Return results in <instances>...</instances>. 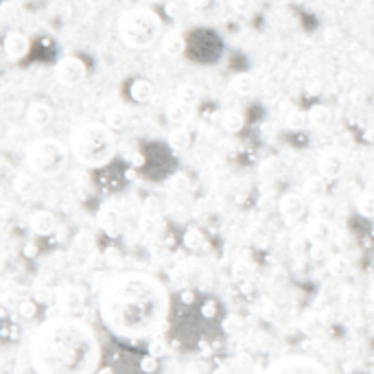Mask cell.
I'll list each match as a JSON object with an SVG mask.
<instances>
[{
    "mask_svg": "<svg viewBox=\"0 0 374 374\" xmlns=\"http://www.w3.org/2000/svg\"><path fill=\"white\" fill-rule=\"evenodd\" d=\"M96 221H99L101 230L110 237H117L121 232V213L117 210V206H112V204L103 206L99 210V215H96Z\"/></svg>",
    "mask_w": 374,
    "mask_h": 374,
    "instance_id": "obj_14",
    "label": "cell"
},
{
    "mask_svg": "<svg viewBox=\"0 0 374 374\" xmlns=\"http://www.w3.org/2000/svg\"><path fill=\"white\" fill-rule=\"evenodd\" d=\"M243 125H246V119H243V114L237 112V110H227L221 114V127L225 129L227 134H239Z\"/></svg>",
    "mask_w": 374,
    "mask_h": 374,
    "instance_id": "obj_19",
    "label": "cell"
},
{
    "mask_svg": "<svg viewBox=\"0 0 374 374\" xmlns=\"http://www.w3.org/2000/svg\"><path fill=\"white\" fill-rule=\"evenodd\" d=\"M165 53L169 55H177V53H184V48H186V40L184 38H175V36H169L165 40Z\"/></svg>",
    "mask_w": 374,
    "mask_h": 374,
    "instance_id": "obj_30",
    "label": "cell"
},
{
    "mask_svg": "<svg viewBox=\"0 0 374 374\" xmlns=\"http://www.w3.org/2000/svg\"><path fill=\"white\" fill-rule=\"evenodd\" d=\"M53 121V107L44 101H33L27 107V123L33 129H44Z\"/></svg>",
    "mask_w": 374,
    "mask_h": 374,
    "instance_id": "obj_13",
    "label": "cell"
},
{
    "mask_svg": "<svg viewBox=\"0 0 374 374\" xmlns=\"http://www.w3.org/2000/svg\"><path fill=\"white\" fill-rule=\"evenodd\" d=\"M188 112H190V107H186V105L180 103V101H173V103L169 105V119L175 121V123H180V121H184V119L188 117Z\"/></svg>",
    "mask_w": 374,
    "mask_h": 374,
    "instance_id": "obj_31",
    "label": "cell"
},
{
    "mask_svg": "<svg viewBox=\"0 0 374 374\" xmlns=\"http://www.w3.org/2000/svg\"><path fill=\"white\" fill-rule=\"evenodd\" d=\"M22 254H24L27 258H33V256H38V246H36V243H27L24 250H22Z\"/></svg>",
    "mask_w": 374,
    "mask_h": 374,
    "instance_id": "obj_39",
    "label": "cell"
},
{
    "mask_svg": "<svg viewBox=\"0 0 374 374\" xmlns=\"http://www.w3.org/2000/svg\"><path fill=\"white\" fill-rule=\"evenodd\" d=\"M188 147H190V134L184 127H175L169 134V149H173L177 154V151H184Z\"/></svg>",
    "mask_w": 374,
    "mask_h": 374,
    "instance_id": "obj_20",
    "label": "cell"
},
{
    "mask_svg": "<svg viewBox=\"0 0 374 374\" xmlns=\"http://www.w3.org/2000/svg\"><path fill=\"white\" fill-rule=\"evenodd\" d=\"M329 271L333 276H346L350 271V263H348V258L346 256H341V254H333L329 258Z\"/></svg>",
    "mask_w": 374,
    "mask_h": 374,
    "instance_id": "obj_26",
    "label": "cell"
},
{
    "mask_svg": "<svg viewBox=\"0 0 374 374\" xmlns=\"http://www.w3.org/2000/svg\"><path fill=\"white\" fill-rule=\"evenodd\" d=\"M140 372H144V374H154V372H158V357H154V354H144L142 359H140Z\"/></svg>",
    "mask_w": 374,
    "mask_h": 374,
    "instance_id": "obj_32",
    "label": "cell"
},
{
    "mask_svg": "<svg viewBox=\"0 0 374 374\" xmlns=\"http://www.w3.org/2000/svg\"><path fill=\"white\" fill-rule=\"evenodd\" d=\"M306 237L313 243H324L331 237V223L324 217H313L306 225Z\"/></svg>",
    "mask_w": 374,
    "mask_h": 374,
    "instance_id": "obj_17",
    "label": "cell"
},
{
    "mask_svg": "<svg viewBox=\"0 0 374 374\" xmlns=\"http://www.w3.org/2000/svg\"><path fill=\"white\" fill-rule=\"evenodd\" d=\"M333 110L329 105H313L306 112V123L315 129H329L333 123Z\"/></svg>",
    "mask_w": 374,
    "mask_h": 374,
    "instance_id": "obj_15",
    "label": "cell"
},
{
    "mask_svg": "<svg viewBox=\"0 0 374 374\" xmlns=\"http://www.w3.org/2000/svg\"><path fill=\"white\" fill-rule=\"evenodd\" d=\"M278 210H280V215L287 219V221H296L304 215V210H306V202L300 193H285L280 202H278Z\"/></svg>",
    "mask_w": 374,
    "mask_h": 374,
    "instance_id": "obj_12",
    "label": "cell"
},
{
    "mask_svg": "<svg viewBox=\"0 0 374 374\" xmlns=\"http://www.w3.org/2000/svg\"><path fill=\"white\" fill-rule=\"evenodd\" d=\"M171 294L160 278L144 271L117 274L101 287L99 315L105 329L127 341L151 339L167 329Z\"/></svg>",
    "mask_w": 374,
    "mask_h": 374,
    "instance_id": "obj_1",
    "label": "cell"
},
{
    "mask_svg": "<svg viewBox=\"0 0 374 374\" xmlns=\"http://www.w3.org/2000/svg\"><path fill=\"white\" fill-rule=\"evenodd\" d=\"M31 48V42L24 33H20V31H9V33L5 36V42H3V51L7 55L9 61H20L27 57Z\"/></svg>",
    "mask_w": 374,
    "mask_h": 374,
    "instance_id": "obj_11",
    "label": "cell"
},
{
    "mask_svg": "<svg viewBox=\"0 0 374 374\" xmlns=\"http://www.w3.org/2000/svg\"><path fill=\"white\" fill-rule=\"evenodd\" d=\"M311 258L313 261H322L324 258V243H315V246L311 248Z\"/></svg>",
    "mask_w": 374,
    "mask_h": 374,
    "instance_id": "obj_38",
    "label": "cell"
},
{
    "mask_svg": "<svg viewBox=\"0 0 374 374\" xmlns=\"http://www.w3.org/2000/svg\"><path fill=\"white\" fill-rule=\"evenodd\" d=\"M186 48L184 53L195 61H215L221 51V42L215 31L210 29H195L184 38Z\"/></svg>",
    "mask_w": 374,
    "mask_h": 374,
    "instance_id": "obj_6",
    "label": "cell"
},
{
    "mask_svg": "<svg viewBox=\"0 0 374 374\" xmlns=\"http://www.w3.org/2000/svg\"><path fill=\"white\" fill-rule=\"evenodd\" d=\"M165 352H167V344H165L162 339H156V341H151V344H149V354L158 357V359H160V357L165 354Z\"/></svg>",
    "mask_w": 374,
    "mask_h": 374,
    "instance_id": "obj_36",
    "label": "cell"
},
{
    "mask_svg": "<svg viewBox=\"0 0 374 374\" xmlns=\"http://www.w3.org/2000/svg\"><path fill=\"white\" fill-rule=\"evenodd\" d=\"M184 246L193 252H197L206 246V237L200 227H188V230L184 232Z\"/></svg>",
    "mask_w": 374,
    "mask_h": 374,
    "instance_id": "obj_23",
    "label": "cell"
},
{
    "mask_svg": "<svg viewBox=\"0 0 374 374\" xmlns=\"http://www.w3.org/2000/svg\"><path fill=\"white\" fill-rule=\"evenodd\" d=\"M96 374H114V370H112L110 366H105V368H101V370L96 372Z\"/></svg>",
    "mask_w": 374,
    "mask_h": 374,
    "instance_id": "obj_41",
    "label": "cell"
},
{
    "mask_svg": "<svg viewBox=\"0 0 374 374\" xmlns=\"http://www.w3.org/2000/svg\"><path fill=\"white\" fill-rule=\"evenodd\" d=\"M70 147L55 138H40L27 149V167L38 177H57L66 171Z\"/></svg>",
    "mask_w": 374,
    "mask_h": 374,
    "instance_id": "obj_5",
    "label": "cell"
},
{
    "mask_svg": "<svg viewBox=\"0 0 374 374\" xmlns=\"http://www.w3.org/2000/svg\"><path fill=\"white\" fill-rule=\"evenodd\" d=\"M38 311H40V306H38L36 300H22V302H18V315L22 320H33L38 315Z\"/></svg>",
    "mask_w": 374,
    "mask_h": 374,
    "instance_id": "obj_29",
    "label": "cell"
},
{
    "mask_svg": "<svg viewBox=\"0 0 374 374\" xmlns=\"http://www.w3.org/2000/svg\"><path fill=\"white\" fill-rule=\"evenodd\" d=\"M86 75H88V68H86L84 59H79L75 55L59 59L57 66H55V79L61 86H68V88L79 86L81 81L86 79Z\"/></svg>",
    "mask_w": 374,
    "mask_h": 374,
    "instance_id": "obj_8",
    "label": "cell"
},
{
    "mask_svg": "<svg viewBox=\"0 0 374 374\" xmlns=\"http://www.w3.org/2000/svg\"><path fill=\"white\" fill-rule=\"evenodd\" d=\"M162 33L160 15L147 7H134L121 13L119 20V36L132 48H147Z\"/></svg>",
    "mask_w": 374,
    "mask_h": 374,
    "instance_id": "obj_4",
    "label": "cell"
},
{
    "mask_svg": "<svg viewBox=\"0 0 374 374\" xmlns=\"http://www.w3.org/2000/svg\"><path fill=\"white\" fill-rule=\"evenodd\" d=\"M84 302V296H81V291L77 287H63L59 291V304L66 306V308H77Z\"/></svg>",
    "mask_w": 374,
    "mask_h": 374,
    "instance_id": "obj_22",
    "label": "cell"
},
{
    "mask_svg": "<svg viewBox=\"0 0 374 374\" xmlns=\"http://www.w3.org/2000/svg\"><path fill=\"white\" fill-rule=\"evenodd\" d=\"M261 374H331L327 366H322L313 357L289 354L283 359L271 361Z\"/></svg>",
    "mask_w": 374,
    "mask_h": 374,
    "instance_id": "obj_7",
    "label": "cell"
},
{
    "mask_svg": "<svg viewBox=\"0 0 374 374\" xmlns=\"http://www.w3.org/2000/svg\"><path fill=\"white\" fill-rule=\"evenodd\" d=\"M127 123V114L121 110V107H114L105 114V125L112 129V132H119V129H123Z\"/></svg>",
    "mask_w": 374,
    "mask_h": 374,
    "instance_id": "obj_24",
    "label": "cell"
},
{
    "mask_svg": "<svg viewBox=\"0 0 374 374\" xmlns=\"http://www.w3.org/2000/svg\"><path fill=\"white\" fill-rule=\"evenodd\" d=\"M230 88H232V92L239 94V96H250V94L254 92V88H256V81H254V77L248 75V73H239V75L232 77Z\"/></svg>",
    "mask_w": 374,
    "mask_h": 374,
    "instance_id": "obj_18",
    "label": "cell"
},
{
    "mask_svg": "<svg viewBox=\"0 0 374 374\" xmlns=\"http://www.w3.org/2000/svg\"><path fill=\"white\" fill-rule=\"evenodd\" d=\"M370 374H374V370H372V372H370Z\"/></svg>",
    "mask_w": 374,
    "mask_h": 374,
    "instance_id": "obj_42",
    "label": "cell"
},
{
    "mask_svg": "<svg viewBox=\"0 0 374 374\" xmlns=\"http://www.w3.org/2000/svg\"><path fill=\"white\" fill-rule=\"evenodd\" d=\"M127 92H129V99L134 103H147L154 96V86L147 79H134L132 84H129Z\"/></svg>",
    "mask_w": 374,
    "mask_h": 374,
    "instance_id": "obj_16",
    "label": "cell"
},
{
    "mask_svg": "<svg viewBox=\"0 0 374 374\" xmlns=\"http://www.w3.org/2000/svg\"><path fill=\"white\" fill-rule=\"evenodd\" d=\"M223 331H225L227 335L239 333V331H241V317H239V315H227V317L223 320Z\"/></svg>",
    "mask_w": 374,
    "mask_h": 374,
    "instance_id": "obj_34",
    "label": "cell"
},
{
    "mask_svg": "<svg viewBox=\"0 0 374 374\" xmlns=\"http://www.w3.org/2000/svg\"><path fill=\"white\" fill-rule=\"evenodd\" d=\"M344 169H346V160L339 151L329 149V151L320 154L317 173L324 177V180H337V177H341V173H344Z\"/></svg>",
    "mask_w": 374,
    "mask_h": 374,
    "instance_id": "obj_9",
    "label": "cell"
},
{
    "mask_svg": "<svg viewBox=\"0 0 374 374\" xmlns=\"http://www.w3.org/2000/svg\"><path fill=\"white\" fill-rule=\"evenodd\" d=\"M180 300H182L184 306H190L195 302V291L193 289H184L182 294H180Z\"/></svg>",
    "mask_w": 374,
    "mask_h": 374,
    "instance_id": "obj_37",
    "label": "cell"
},
{
    "mask_svg": "<svg viewBox=\"0 0 374 374\" xmlns=\"http://www.w3.org/2000/svg\"><path fill=\"white\" fill-rule=\"evenodd\" d=\"M324 188H327V184H324L322 175H311L308 180L304 182V190L308 195H313V197H320V195L324 193Z\"/></svg>",
    "mask_w": 374,
    "mask_h": 374,
    "instance_id": "obj_28",
    "label": "cell"
},
{
    "mask_svg": "<svg viewBox=\"0 0 374 374\" xmlns=\"http://www.w3.org/2000/svg\"><path fill=\"white\" fill-rule=\"evenodd\" d=\"M357 213L366 219H374V193H364L357 200Z\"/></svg>",
    "mask_w": 374,
    "mask_h": 374,
    "instance_id": "obj_25",
    "label": "cell"
},
{
    "mask_svg": "<svg viewBox=\"0 0 374 374\" xmlns=\"http://www.w3.org/2000/svg\"><path fill=\"white\" fill-rule=\"evenodd\" d=\"M70 154L90 169L105 167L117 154V136L105 123H84L68 138Z\"/></svg>",
    "mask_w": 374,
    "mask_h": 374,
    "instance_id": "obj_3",
    "label": "cell"
},
{
    "mask_svg": "<svg viewBox=\"0 0 374 374\" xmlns=\"http://www.w3.org/2000/svg\"><path fill=\"white\" fill-rule=\"evenodd\" d=\"M84 3H86L88 7H92V9H99V7L105 3V0H84Z\"/></svg>",
    "mask_w": 374,
    "mask_h": 374,
    "instance_id": "obj_40",
    "label": "cell"
},
{
    "mask_svg": "<svg viewBox=\"0 0 374 374\" xmlns=\"http://www.w3.org/2000/svg\"><path fill=\"white\" fill-rule=\"evenodd\" d=\"M29 230L33 232L36 237H48L57 230V217L51 213V210H33L29 215Z\"/></svg>",
    "mask_w": 374,
    "mask_h": 374,
    "instance_id": "obj_10",
    "label": "cell"
},
{
    "mask_svg": "<svg viewBox=\"0 0 374 374\" xmlns=\"http://www.w3.org/2000/svg\"><path fill=\"white\" fill-rule=\"evenodd\" d=\"M13 190L18 193V195H27L33 190V177L27 175V173H20V175H15V180H13Z\"/></svg>",
    "mask_w": 374,
    "mask_h": 374,
    "instance_id": "obj_27",
    "label": "cell"
},
{
    "mask_svg": "<svg viewBox=\"0 0 374 374\" xmlns=\"http://www.w3.org/2000/svg\"><path fill=\"white\" fill-rule=\"evenodd\" d=\"M217 311H219V304H217L215 300H206V302L202 304V315H204L206 320L217 317Z\"/></svg>",
    "mask_w": 374,
    "mask_h": 374,
    "instance_id": "obj_35",
    "label": "cell"
},
{
    "mask_svg": "<svg viewBox=\"0 0 374 374\" xmlns=\"http://www.w3.org/2000/svg\"><path fill=\"white\" fill-rule=\"evenodd\" d=\"M101 341L84 320L48 317L29 337V359L38 374H96Z\"/></svg>",
    "mask_w": 374,
    "mask_h": 374,
    "instance_id": "obj_2",
    "label": "cell"
},
{
    "mask_svg": "<svg viewBox=\"0 0 374 374\" xmlns=\"http://www.w3.org/2000/svg\"><path fill=\"white\" fill-rule=\"evenodd\" d=\"M230 5L241 15H248V13L254 11V0H230Z\"/></svg>",
    "mask_w": 374,
    "mask_h": 374,
    "instance_id": "obj_33",
    "label": "cell"
},
{
    "mask_svg": "<svg viewBox=\"0 0 374 374\" xmlns=\"http://www.w3.org/2000/svg\"><path fill=\"white\" fill-rule=\"evenodd\" d=\"M175 101L184 103L186 107H195V105H197V101H200V92H197V88L190 86V84H182L180 88H177Z\"/></svg>",
    "mask_w": 374,
    "mask_h": 374,
    "instance_id": "obj_21",
    "label": "cell"
}]
</instances>
